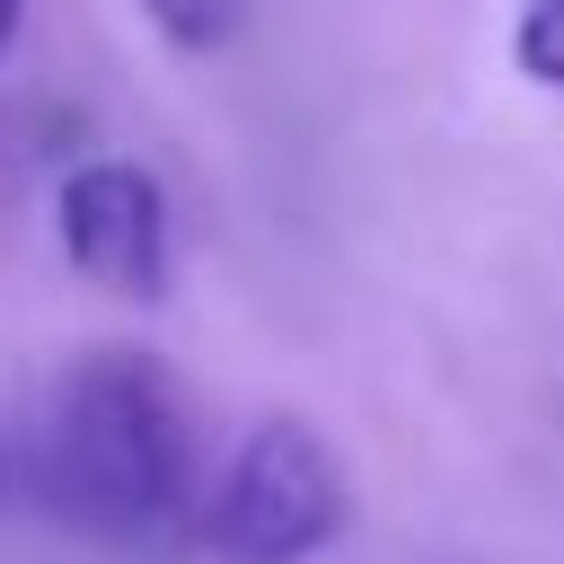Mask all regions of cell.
I'll return each mask as SVG.
<instances>
[{
  "label": "cell",
  "mask_w": 564,
  "mask_h": 564,
  "mask_svg": "<svg viewBox=\"0 0 564 564\" xmlns=\"http://www.w3.org/2000/svg\"><path fill=\"white\" fill-rule=\"evenodd\" d=\"M35 494L88 546L185 555L203 511V449L185 388L132 344L79 352L35 423Z\"/></svg>",
  "instance_id": "1"
},
{
  "label": "cell",
  "mask_w": 564,
  "mask_h": 564,
  "mask_svg": "<svg viewBox=\"0 0 564 564\" xmlns=\"http://www.w3.org/2000/svg\"><path fill=\"white\" fill-rule=\"evenodd\" d=\"M352 529V467L308 414H264L247 441L203 476V511L185 555L194 564H308Z\"/></svg>",
  "instance_id": "2"
},
{
  "label": "cell",
  "mask_w": 564,
  "mask_h": 564,
  "mask_svg": "<svg viewBox=\"0 0 564 564\" xmlns=\"http://www.w3.org/2000/svg\"><path fill=\"white\" fill-rule=\"evenodd\" d=\"M53 229L62 256L106 282L115 300H159L176 273V220H167V185L141 159H88L62 176L53 194Z\"/></svg>",
  "instance_id": "3"
},
{
  "label": "cell",
  "mask_w": 564,
  "mask_h": 564,
  "mask_svg": "<svg viewBox=\"0 0 564 564\" xmlns=\"http://www.w3.org/2000/svg\"><path fill=\"white\" fill-rule=\"evenodd\" d=\"M141 18L176 44V53H220L247 18V0H141Z\"/></svg>",
  "instance_id": "4"
},
{
  "label": "cell",
  "mask_w": 564,
  "mask_h": 564,
  "mask_svg": "<svg viewBox=\"0 0 564 564\" xmlns=\"http://www.w3.org/2000/svg\"><path fill=\"white\" fill-rule=\"evenodd\" d=\"M511 62L564 97V0H520V26H511Z\"/></svg>",
  "instance_id": "5"
},
{
  "label": "cell",
  "mask_w": 564,
  "mask_h": 564,
  "mask_svg": "<svg viewBox=\"0 0 564 564\" xmlns=\"http://www.w3.org/2000/svg\"><path fill=\"white\" fill-rule=\"evenodd\" d=\"M18 26H26V0H0V53L18 44Z\"/></svg>",
  "instance_id": "6"
},
{
  "label": "cell",
  "mask_w": 564,
  "mask_h": 564,
  "mask_svg": "<svg viewBox=\"0 0 564 564\" xmlns=\"http://www.w3.org/2000/svg\"><path fill=\"white\" fill-rule=\"evenodd\" d=\"M0 494H9V458H0Z\"/></svg>",
  "instance_id": "7"
}]
</instances>
